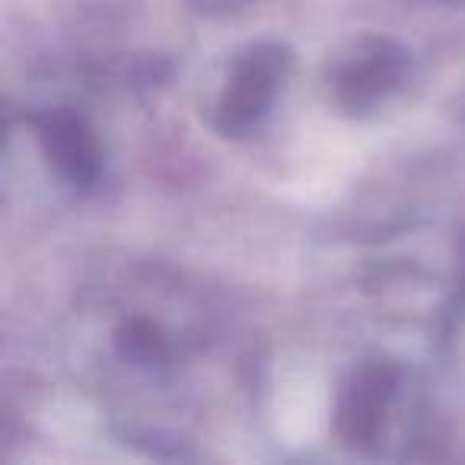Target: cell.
<instances>
[{
    "instance_id": "277c9868",
    "label": "cell",
    "mask_w": 465,
    "mask_h": 465,
    "mask_svg": "<svg viewBox=\"0 0 465 465\" xmlns=\"http://www.w3.org/2000/svg\"><path fill=\"white\" fill-rule=\"evenodd\" d=\"M39 141L48 163L64 182L77 188H93L103 175V150L93 128L71 109H54L42 115Z\"/></svg>"
},
{
    "instance_id": "7a4b0ae2",
    "label": "cell",
    "mask_w": 465,
    "mask_h": 465,
    "mask_svg": "<svg viewBox=\"0 0 465 465\" xmlns=\"http://www.w3.org/2000/svg\"><path fill=\"white\" fill-rule=\"evenodd\" d=\"M408 52L392 39H367L335 71V96L348 112H370L405 80Z\"/></svg>"
},
{
    "instance_id": "3957f363",
    "label": "cell",
    "mask_w": 465,
    "mask_h": 465,
    "mask_svg": "<svg viewBox=\"0 0 465 465\" xmlns=\"http://www.w3.org/2000/svg\"><path fill=\"white\" fill-rule=\"evenodd\" d=\"M399 386L392 363L367 361L344 380L338 395V433L348 446H370L382 430L389 401Z\"/></svg>"
},
{
    "instance_id": "6da1fadb",
    "label": "cell",
    "mask_w": 465,
    "mask_h": 465,
    "mask_svg": "<svg viewBox=\"0 0 465 465\" xmlns=\"http://www.w3.org/2000/svg\"><path fill=\"white\" fill-rule=\"evenodd\" d=\"M291 67V52L284 45H252L236 58L217 103V128L226 137H242L265 122L272 103Z\"/></svg>"
},
{
    "instance_id": "5b68a950",
    "label": "cell",
    "mask_w": 465,
    "mask_h": 465,
    "mask_svg": "<svg viewBox=\"0 0 465 465\" xmlns=\"http://www.w3.org/2000/svg\"><path fill=\"white\" fill-rule=\"evenodd\" d=\"M118 354L131 363H160L166 357V338L150 319H131L118 329Z\"/></svg>"
}]
</instances>
